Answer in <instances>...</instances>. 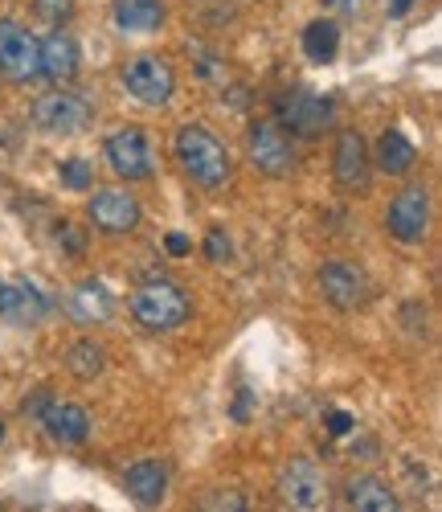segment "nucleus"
I'll return each mask as SVG.
<instances>
[{"instance_id": "f257e3e1", "label": "nucleus", "mask_w": 442, "mask_h": 512, "mask_svg": "<svg viewBox=\"0 0 442 512\" xmlns=\"http://www.w3.org/2000/svg\"><path fill=\"white\" fill-rule=\"evenodd\" d=\"M176 160H181L185 173L201 185V189H221L230 181V152L221 144L209 127L201 123H185L181 132H176Z\"/></svg>"}, {"instance_id": "f03ea898", "label": "nucleus", "mask_w": 442, "mask_h": 512, "mask_svg": "<svg viewBox=\"0 0 442 512\" xmlns=\"http://www.w3.org/2000/svg\"><path fill=\"white\" fill-rule=\"evenodd\" d=\"M131 316L148 332H172L193 316V300L185 295V287L172 279H144L136 287V295H131Z\"/></svg>"}, {"instance_id": "7ed1b4c3", "label": "nucleus", "mask_w": 442, "mask_h": 512, "mask_svg": "<svg viewBox=\"0 0 442 512\" xmlns=\"http://www.w3.org/2000/svg\"><path fill=\"white\" fill-rule=\"evenodd\" d=\"M275 115H279L275 123L283 127V132L303 136V140H316V136H324L328 127H332L336 107H332V99H324V95H316V91L295 87V91H283V95L275 99Z\"/></svg>"}, {"instance_id": "20e7f679", "label": "nucleus", "mask_w": 442, "mask_h": 512, "mask_svg": "<svg viewBox=\"0 0 442 512\" xmlns=\"http://www.w3.org/2000/svg\"><path fill=\"white\" fill-rule=\"evenodd\" d=\"M246 156H250V164L258 168V173H267V177H287L291 168H295V144H291V136L283 132L275 119L250 123V132H246Z\"/></svg>"}, {"instance_id": "39448f33", "label": "nucleus", "mask_w": 442, "mask_h": 512, "mask_svg": "<svg viewBox=\"0 0 442 512\" xmlns=\"http://www.w3.org/2000/svg\"><path fill=\"white\" fill-rule=\"evenodd\" d=\"M123 87L144 107H164L176 91V74L160 54H140L123 66Z\"/></svg>"}, {"instance_id": "423d86ee", "label": "nucleus", "mask_w": 442, "mask_h": 512, "mask_svg": "<svg viewBox=\"0 0 442 512\" xmlns=\"http://www.w3.org/2000/svg\"><path fill=\"white\" fill-rule=\"evenodd\" d=\"M385 230L397 238V242H422L430 234V193L426 185H406L389 201V213H385Z\"/></svg>"}, {"instance_id": "0eeeda50", "label": "nucleus", "mask_w": 442, "mask_h": 512, "mask_svg": "<svg viewBox=\"0 0 442 512\" xmlns=\"http://www.w3.org/2000/svg\"><path fill=\"white\" fill-rule=\"evenodd\" d=\"M103 156L111 164V173L123 177V181H144V177H152V168H156L152 144H148V136L140 132V127H123V132L107 136Z\"/></svg>"}, {"instance_id": "6e6552de", "label": "nucleus", "mask_w": 442, "mask_h": 512, "mask_svg": "<svg viewBox=\"0 0 442 512\" xmlns=\"http://www.w3.org/2000/svg\"><path fill=\"white\" fill-rule=\"evenodd\" d=\"M0 74H9L17 82H29L41 74V41L9 17L0 21Z\"/></svg>"}, {"instance_id": "1a4fd4ad", "label": "nucleus", "mask_w": 442, "mask_h": 512, "mask_svg": "<svg viewBox=\"0 0 442 512\" xmlns=\"http://www.w3.org/2000/svg\"><path fill=\"white\" fill-rule=\"evenodd\" d=\"M91 115H95L91 99H82L74 91H50L33 103V119L46 132H78V127L91 123Z\"/></svg>"}, {"instance_id": "9d476101", "label": "nucleus", "mask_w": 442, "mask_h": 512, "mask_svg": "<svg viewBox=\"0 0 442 512\" xmlns=\"http://www.w3.org/2000/svg\"><path fill=\"white\" fill-rule=\"evenodd\" d=\"M86 218L103 234H131L140 226V201L127 189H99L86 205Z\"/></svg>"}, {"instance_id": "9b49d317", "label": "nucleus", "mask_w": 442, "mask_h": 512, "mask_svg": "<svg viewBox=\"0 0 442 512\" xmlns=\"http://www.w3.org/2000/svg\"><path fill=\"white\" fill-rule=\"evenodd\" d=\"M320 291H324V300L336 304V308H361L369 300V275L361 267H352V263H324L320 267Z\"/></svg>"}, {"instance_id": "f8f14e48", "label": "nucleus", "mask_w": 442, "mask_h": 512, "mask_svg": "<svg viewBox=\"0 0 442 512\" xmlns=\"http://www.w3.org/2000/svg\"><path fill=\"white\" fill-rule=\"evenodd\" d=\"M37 422L46 426V435L62 447H78V443H86V435H91V410L78 406V402H54L50 398L41 406Z\"/></svg>"}, {"instance_id": "ddd939ff", "label": "nucleus", "mask_w": 442, "mask_h": 512, "mask_svg": "<svg viewBox=\"0 0 442 512\" xmlns=\"http://www.w3.org/2000/svg\"><path fill=\"white\" fill-rule=\"evenodd\" d=\"M369 144L361 132H340L336 140V185L344 193H365L369 189Z\"/></svg>"}, {"instance_id": "4468645a", "label": "nucleus", "mask_w": 442, "mask_h": 512, "mask_svg": "<svg viewBox=\"0 0 442 512\" xmlns=\"http://www.w3.org/2000/svg\"><path fill=\"white\" fill-rule=\"evenodd\" d=\"M46 312H50V300L33 283H0V320L37 324Z\"/></svg>"}, {"instance_id": "2eb2a0df", "label": "nucleus", "mask_w": 442, "mask_h": 512, "mask_svg": "<svg viewBox=\"0 0 442 512\" xmlns=\"http://www.w3.org/2000/svg\"><path fill=\"white\" fill-rule=\"evenodd\" d=\"M123 488L131 500H140L144 508H156L164 504L168 496V467L156 463V459H144V463H131L123 472Z\"/></svg>"}, {"instance_id": "dca6fc26", "label": "nucleus", "mask_w": 442, "mask_h": 512, "mask_svg": "<svg viewBox=\"0 0 442 512\" xmlns=\"http://www.w3.org/2000/svg\"><path fill=\"white\" fill-rule=\"evenodd\" d=\"M78 41L66 33V29H54L46 41H41V74H46L50 82H70L78 74Z\"/></svg>"}, {"instance_id": "f3484780", "label": "nucleus", "mask_w": 442, "mask_h": 512, "mask_svg": "<svg viewBox=\"0 0 442 512\" xmlns=\"http://www.w3.org/2000/svg\"><path fill=\"white\" fill-rule=\"evenodd\" d=\"M283 496L295 508H316L324 500V476H320V467L307 463V459H295L287 472H283Z\"/></svg>"}, {"instance_id": "a211bd4d", "label": "nucleus", "mask_w": 442, "mask_h": 512, "mask_svg": "<svg viewBox=\"0 0 442 512\" xmlns=\"http://www.w3.org/2000/svg\"><path fill=\"white\" fill-rule=\"evenodd\" d=\"M111 291L99 283V279H86V283H78L74 287V295H70V316L78 320V324H107L111 320Z\"/></svg>"}, {"instance_id": "6ab92c4d", "label": "nucleus", "mask_w": 442, "mask_h": 512, "mask_svg": "<svg viewBox=\"0 0 442 512\" xmlns=\"http://www.w3.org/2000/svg\"><path fill=\"white\" fill-rule=\"evenodd\" d=\"M369 160H377V168L381 173H389V177H402V173H410L414 168V160H418V148L397 132V127H389V132H381V140H377V148L369 152Z\"/></svg>"}, {"instance_id": "aec40b11", "label": "nucleus", "mask_w": 442, "mask_h": 512, "mask_svg": "<svg viewBox=\"0 0 442 512\" xmlns=\"http://www.w3.org/2000/svg\"><path fill=\"white\" fill-rule=\"evenodd\" d=\"M348 508L352 512H402L397 496L377 476H361V480L348 484Z\"/></svg>"}, {"instance_id": "412c9836", "label": "nucleus", "mask_w": 442, "mask_h": 512, "mask_svg": "<svg viewBox=\"0 0 442 512\" xmlns=\"http://www.w3.org/2000/svg\"><path fill=\"white\" fill-rule=\"evenodd\" d=\"M115 21L127 33H152L164 21V5L160 0H115Z\"/></svg>"}, {"instance_id": "4be33fe9", "label": "nucleus", "mask_w": 442, "mask_h": 512, "mask_svg": "<svg viewBox=\"0 0 442 512\" xmlns=\"http://www.w3.org/2000/svg\"><path fill=\"white\" fill-rule=\"evenodd\" d=\"M303 54L312 58V62H332L340 54V25L320 17L303 29Z\"/></svg>"}, {"instance_id": "5701e85b", "label": "nucleus", "mask_w": 442, "mask_h": 512, "mask_svg": "<svg viewBox=\"0 0 442 512\" xmlns=\"http://www.w3.org/2000/svg\"><path fill=\"white\" fill-rule=\"evenodd\" d=\"M66 365H70V373H74V377L91 381V377H99V373H103L107 353H103V345H95V340H74L70 353H66Z\"/></svg>"}, {"instance_id": "b1692460", "label": "nucleus", "mask_w": 442, "mask_h": 512, "mask_svg": "<svg viewBox=\"0 0 442 512\" xmlns=\"http://www.w3.org/2000/svg\"><path fill=\"white\" fill-rule=\"evenodd\" d=\"M197 512H250V500L242 488H213L201 496Z\"/></svg>"}, {"instance_id": "393cba45", "label": "nucleus", "mask_w": 442, "mask_h": 512, "mask_svg": "<svg viewBox=\"0 0 442 512\" xmlns=\"http://www.w3.org/2000/svg\"><path fill=\"white\" fill-rule=\"evenodd\" d=\"M91 181H95V168H91V160L70 156V160L62 164V185H66V189H91Z\"/></svg>"}, {"instance_id": "a878e982", "label": "nucleus", "mask_w": 442, "mask_h": 512, "mask_svg": "<svg viewBox=\"0 0 442 512\" xmlns=\"http://www.w3.org/2000/svg\"><path fill=\"white\" fill-rule=\"evenodd\" d=\"M54 238H58L62 254H70V259H82V254H86V234H82V230H78L70 218H62V222H58Z\"/></svg>"}, {"instance_id": "bb28decb", "label": "nucleus", "mask_w": 442, "mask_h": 512, "mask_svg": "<svg viewBox=\"0 0 442 512\" xmlns=\"http://www.w3.org/2000/svg\"><path fill=\"white\" fill-rule=\"evenodd\" d=\"M33 13L50 25H66L74 17V0H33Z\"/></svg>"}, {"instance_id": "cd10ccee", "label": "nucleus", "mask_w": 442, "mask_h": 512, "mask_svg": "<svg viewBox=\"0 0 442 512\" xmlns=\"http://www.w3.org/2000/svg\"><path fill=\"white\" fill-rule=\"evenodd\" d=\"M205 259H209V263H226V259H230V238H226V230H209V234H205Z\"/></svg>"}, {"instance_id": "c85d7f7f", "label": "nucleus", "mask_w": 442, "mask_h": 512, "mask_svg": "<svg viewBox=\"0 0 442 512\" xmlns=\"http://www.w3.org/2000/svg\"><path fill=\"white\" fill-rule=\"evenodd\" d=\"M352 426H357V422H352V414H344V410H332V414H328V431H332V435H348Z\"/></svg>"}, {"instance_id": "c756f323", "label": "nucleus", "mask_w": 442, "mask_h": 512, "mask_svg": "<svg viewBox=\"0 0 442 512\" xmlns=\"http://www.w3.org/2000/svg\"><path fill=\"white\" fill-rule=\"evenodd\" d=\"M164 246H168V254H172V259H185V254L193 250V242H189L185 234H168V238H164Z\"/></svg>"}, {"instance_id": "7c9ffc66", "label": "nucleus", "mask_w": 442, "mask_h": 512, "mask_svg": "<svg viewBox=\"0 0 442 512\" xmlns=\"http://www.w3.org/2000/svg\"><path fill=\"white\" fill-rule=\"evenodd\" d=\"M414 9V0H389V17H406Z\"/></svg>"}, {"instance_id": "2f4dec72", "label": "nucleus", "mask_w": 442, "mask_h": 512, "mask_svg": "<svg viewBox=\"0 0 442 512\" xmlns=\"http://www.w3.org/2000/svg\"><path fill=\"white\" fill-rule=\"evenodd\" d=\"M324 5H332V9H340V13H357L361 0H324Z\"/></svg>"}, {"instance_id": "473e14b6", "label": "nucleus", "mask_w": 442, "mask_h": 512, "mask_svg": "<svg viewBox=\"0 0 442 512\" xmlns=\"http://www.w3.org/2000/svg\"><path fill=\"white\" fill-rule=\"evenodd\" d=\"M0 439H5V422H0Z\"/></svg>"}]
</instances>
